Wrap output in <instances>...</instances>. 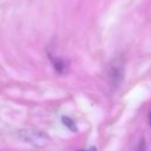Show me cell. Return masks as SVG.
<instances>
[{
  "label": "cell",
  "mask_w": 151,
  "mask_h": 151,
  "mask_svg": "<svg viewBox=\"0 0 151 151\" xmlns=\"http://www.w3.org/2000/svg\"><path fill=\"white\" fill-rule=\"evenodd\" d=\"M20 136L27 143H31L35 146H45L50 142V137L45 134L41 131H35V130H24L20 132Z\"/></svg>",
  "instance_id": "6da1fadb"
},
{
  "label": "cell",
  "mask_w": 151,
  "mask_h": 151,
  "mask_svg": "<svg viewBox=\"0 0 151 151\" xmlns=\"http://www.w3.org/2000/svg\"><path fill=\"white\" fill-rule=\"evenodd\" d=\"M109 78L112 86L118 87L124 78V65L120 58H116L109 67Z\"/></svg>",
  "instance_id": "7a4b0ae2"
},
{
  "label": "cell",
  "mask_w": 151,
  "mask_h": 151,
  "mask_svg": "<svg viewBox=\"0 0 151 151\" xmlns=\"http://www.w3.org/2000/svg\"><path fill=\"white\" fill-rule=\"evenodd\" d=\"M48 55H50V59H51V61H52V64H53V67H54V70H55L57 73L64 74L65 72H67L68 64H67L64 59H61V58H59V57H55V55H53V54H51V53H48Z\"/></svg>",
  "instance_id": "3957f363"
},
{
  "label": "cell",
  "mask_w": 151,
  "mask_h": 151,
  "mask_svg": "<svg viewBox=\"0 0 151 151\" xmlns=\"http://www.w3.org/2000/svg\"><path fill=\"white\" fill-rule=\"evenodd\" d=\"M61 123H63L64 126H66L72 132H77L78 131V127H77V125H76V123H74V120L72 118H70L67 116H63L61 117Z\"/></svg>",
  "instance_id": "277c9868"
},
{
  "label": "cell",
  "mask_w": 151,
  "mask_h": 151,
  "mask_svg": "<svg viewBox=\"0 0 151 151\" xmlns=\"http://www.w3.org/2000/svg\"><path fill=\"white\" fill-rule=\"evenodd\" d=\"M149 123H150V126H151V112H150V117H149Z\"/></svg>",
  "instance_id": "5b68a950"
}]
</instances>
